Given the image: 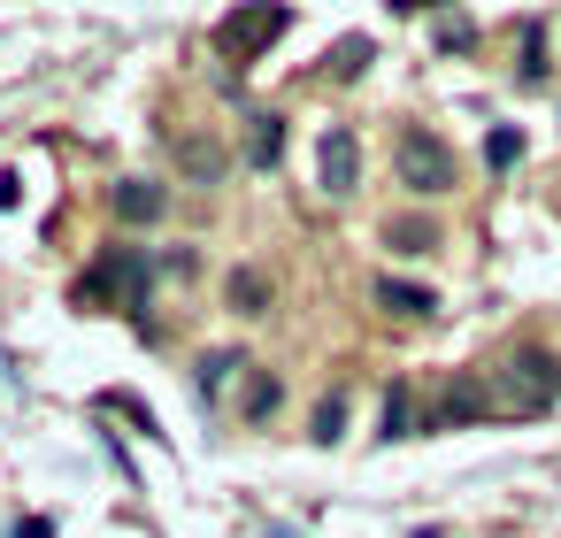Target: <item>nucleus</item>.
<instances>
[{"mask_svg":"<svg viewBox=\"0 0 561 538\" xmlns=\"http://www.w3.org/2000/svg\"><path fill=\"white\" fill-rule=\"evenodd\" d=\"M231 369H247V362H239V354H208V362H201V392H224Z\"/></svg>","mask_w":561,"mask_h":538,"instance_id":"nucleus-18","label":"nucleus"},{"mask_svg":"<svg viewBox=\"0 0 561 538\" xmlns=\"http://www.w3.org/2000/svg\"><path fill=\"white\" fill-rule=\"evenodd\" d=\"M484 154H492V170H515V162H523V131H492Z\"/></svg>","mask_w":561,"mask_h":538,"instance_id":"nucleus-17","label":"nucleus"},{"mask_svg":"<svg viewBox=\"0 0 561 538\" xmlns=\"http://www.w3.org/2000/svg\"><path fill=\"white\" fill-rule=\"evenodd\" d=\"M484 408H492L484 377H454V385H446V400H438V408H423V423H469V415H484Z\"/></svg>","mask_w":561,"mask_h":538,"instance_id":"nucleus-7","label":"nucleus"},{"mask_svg":"<svg viewBox=\"0 0 561 538\" xmlns=\"http://www.w3.org/2000/svg\"><path fill=\"white\" fill-rule=\"evenodd\" d=\"M285 24H293V9H239V16H224V24H216V55L247 70L270 39H285Z\"/></svg>","mask_w":561,"mask_h":538,"instance_id":"nucleus-3","label":"nucleus"},{"mask_svg":"<svg viewBox=\"0 0 561 538\" xmlns=\"http://www.w3.org/2000/svg\"><path fill=\"white\" fill-rule=\"evenodd\" d=\"M392 178L415 193V201H438V193H454V178H461V162H454V147L438 139V131H400V147H392Z\"/></svg>","mask_w":561,"mask_h":538,"instance_id":"nucleus-1","label":"nucleus"},{"mask_svg":"<svg viewBox=\"0 0 561 538\" xmlns=\"http://www.w3.org/2000/svg\"><path fill=\"white\" fill-rule=\"evenodd\" d=\"M408 431H415V392L392 385V392H385V431H377V438H408Z\"/></svg>","mask_w":561,"mask_h":538,"instance_id":"nucleus-12","label":"nucleus"},{"mask_svg":"<svg viewBox=\"0 0 561 538\" xmlns=\"http://www.w3.org/2000/svg\"><path fill=\"white\" fill-rule=\"evenodd\" d=\"M277 392H285V385H277L270 369H262V377H247V400H239V408H247V423H262V415L277 408Z\"/></svg>","mask_w":561,"mask_h":538,"instance_id":"nucleus-16","label":"nucleus"},{"mask_svg":"<svg viewBox=\"0 0 561 538\" xmlns=\"http://www.w3.org/2000/svg\"><path fill=\"white\" fill-rule=\"evenodd\" d=\"M369 62H377V47H369V39H339V47H331V78H362Z\"/></svg>","mask_w":561,"mask_h":538,"instance_id":"nucleus-14","label":"nucleus"},{"mask_svg":"<svg viewBox=\"0 0 561 538\" xmlns=\"http://www.w3.org/2000/svg\"><path fill=\"white\" fill-rule=\"evenodd\" d=\"M369 293H377V308H392V316H431V308H438V293H431V285H408V277H377Z\"/></svg>","mask_w":561,"mask_h":538,"instance_id":"nucleus-10","label":"nucleus"},{"mask_svg":"<svg viewBox=\"0 0 561 538\" xmlns=\"http://www.w3.org/2000/svg\"><path fill=\"white\" fill-rule=\"evenodd\" d=\"M224 300H231L239 316H270V277H262L254 262H239V270L224 277Z\"/></svg>","mask_w":561,"mask_h":538,"instance_id":"nucleus-9","label":"nucleus"},{"mask_svg":"<svg viewBox=\"0 0 561 538\" xmlns=\"http://www.w3.org/2000/svg\"><path fill=\"white\" fill-rule=\"evenodd\" d=\"M16 538H55V523H39V515H32V523H16Z\"/></svg>","mask_w":561,"mask_h":538,"instance_id":"nucleus-19","label":"nucleus"},{"mask_svg":"<svg viewBox=\"0 0 561 538\" xmlns=\"http://www.w3.org/2000/svg\"><path fill=\"white\" fill-rule=\"evenodd\" d=\"M239 154H247V170H270V162L285 154V116H270V108L247 116V147H239Z\"/></svg>","mask_w":561,"mask_h":538,"instance_id":"nucleus-8","label":"nucleus"},{"mask_svg":"<svg viewBox=\"0 0 561 538\" xmlns=\"http://www.w3.org/2000/svg\"><path fill=\"white\" fill-rule=\"evenodd\" d=\"M339 431H346V392H323V408H316V446H339Z\"/></svg>","mask_w":561,"mask_h":538,"instance_id":"nucleus-15","label":"nucleus"},{"mask_svg":"<svg viewBox=\"0 0 561 538\" xmlns=\"http://www.w3.org/2000/svg\"><path fill=\"white\" fill-rule=\"evenodd\" d=\"M385 247H392V254H431V247H438V224H431V216H392V224H385Z\"/></svg>","mask_w":561,"mask_h":538,"instance_id":"nucleus-11","label":"nucleus"},{"mask_svg":"<svg viewBox=\"0 0 561 538\" xmlns=\"http://www.w3.org/2000/svg\"><path fill=\"white\" fill-rule=\"evenodd\" d=\"M515 78H523V85L546 78V24H523V62H515Z\"/></svg>","mask_w":561,"mask_h":538,"instance_id":"nucleus-13","label":"nucleus"},{"mask_svg":"<svg viewBox=\"0 0 561 538\" xmlns=\"http://www.w3.org/2000/svg\"><path fill=\"white\" fill-rule=\"evenodd\" d=\"M316 178H323V201L362 193V139H354V124H323L316 131Z\"/></svg>","mask_w":561,"mask_h":538,"instance_id":"nucleus-4","label":"nucleus"},{"mask_svg":"<svg viewBox=\"0 0 561 538\" xmlns=\"http://www.w3.org/2000/svg\"><path fill=\"white\" fill-rule=\"evenodd\" d=\"M170 162H178V178H193V185H216V178L231 170V154H224L208 131H178V139H170Z\"/></svg>","mask_w":561,"mask_h":538,"instance_id":"nucleus-5","label":"nucleus"},{"mask_svg":"<svg viewBox=\"0 0 561 538\" xmlns=\"http://www.w3.org/2000/svg\"><path fill=\"white\" fill-rule=\"evenodd\" d=\"M108 208H116V224H154L170 208V193L154 178H124V185H108Z\"/></svg>","mask_w":561,"mask_h":538,"instance_id":"nucleus-6","label":"nucleus"},{"mask_svg":"<svg viewBox=\"0 0 561 538\" xmlns=\"http://www.w3.org/2000/svg\"><path fill=\"white\" fill-rule=\"evenodd\" d=\"M553 392H561V362H553V354L515 346V354L500 362V400H507V408H523V415H530V408H546Z\"/></svg>","mask_w":561,"mask_h":538,"instance_id":"nucleus-2","label":"nucleus"}]
</instances>
